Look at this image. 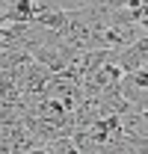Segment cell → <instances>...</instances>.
Returning <instances> with one entry per match:
<instances>
[]
</instances>
